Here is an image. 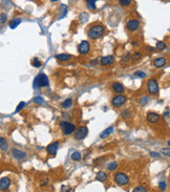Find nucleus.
Returning a JSON list of instances; mask_svg holds the SVG:
<instances>
[{
  "mask_svg": "<svg viewBox=\"0 0 170 192\" xmlns=\"http://www.w3.org/2000/svg\"><path fill=\"white\" fill-rule=\"evenodd\" d=\"M150 156L152 158H160V153H157V152H150Z\"/></svg>",
  "mask_w": 170,
  "mask_h": 192,
  "instance_id": "obj_39",
  "label": "nucleus"
},
{
  "mask_svg": "<svg viewBox=\"0 0 170 192\" xmlns=\"http://www.w3.org/2000/svg\"><path fill=\"white\" fill-rule=\"evenodd\" d=\"M60 128H61V130H62L63 135H69L76 131L75 124L69 123V122H65V121H62L60 123Z\"/></svg>",
  "mask_w": 170,
  "mask_h": 192,
  "instance_id": "obj_3",
  "label": "nucleus"
},
{
  "mask_svg": "<svg viewBox=\"0 0 170 192\" xmlns=\"http://www.w3.org/2000/svg\"><path fill=\"white\" fill-rule=\"evenodd\" d=\"M121 115H122L124 119H129V118L131 117V111H130L129 109H124V110H122V112H121Z\"/></svg>",
  "mask_w": 170,
  "mask_h": 192,
  "instance_id": "obj_23",
  "label": "nucleus"
},
{
  "mask_svg": "<svg viewBox=\"0 0 170 192\" xmlns=\"http://www.w3.org/2000/svg\"><path fill=\"white\" fill-rule=\"evenodd\" d=\"M108 170L109 171H114L117 168H118V163L117 162H112V163H110L109 165H108Z\"/></svg>",
  "mask_w": 170,
  "mask_h": 192,
  "instance_id": "obj_28",
  "label": "nucleus"
},
{
  "mask_svg": "<svg viewBox=\"0 0 170 192\" xmlns=\"http://www.w3.org/2000/svg\"><path fill=\"white\" fill-rule=\"evenodd\" d=\"M34 102L36 103V104H43L44 99L42 98V97H36V98L34 99Z\"/></svg>",
  "mask_w": 170,
  "mask_h": 192,
  "instance_id": "obj_32",
  "label": "nucleus"
},
{
  "mask_svg": "<svg viewBox=\"0 0 170 192\" xmlns=\"http://www.w3.org/2000/svg\"><path fill=\"white\" fill-rule=\"evenodd\" d=\"M112 131H114V127H108L107 129H105V130L100 135V138H101V139H106Z\"/></svg>",
  "mask_w": 170,
  "mask_h": 192,
  "instance_id": "obj_20",
  "label": "nucleus"
},
{
  "mask_svg": "<svg viewBox=\"0 0 170 192\" xmlns=\"http://www.w3.org/2000/svg\"><path fill=\"white\" fill-rule=\"evenodd\" d=\"M20 22H21V19H20V18H16V19H13L11 21V23H10V28H11L12 30H14V28H16L18 25H19Z\"/></svg>",
  "mask_w": 170,
  "mask_h": 192,
  "instance_id": "obj_21",
  "label": "nucleus"
},
{
  "mask_svg": "<svg viewBox=\"0 0 170 192\" xmlns=\"http://www.w3.org/2000/svg\"><path fill=\"white\" fill-rule=\"evenodd\" d=\"M91 49V44L87 41H82L79 45H78V51L81 55H86Z\"/></svg>",
  "mask_w": 170,
  "mask_h": 192,
  "instance_id": "obj_9",
  "label": "nucleus"
},
{
  "mask_svg": "<svg viewBox=\"0 0 170 192\" xmlns=\"http://www.w3.org/2000/svg\"><path fill=\"white\" fill-rule=\"evenodd\" d=\"M24 105H25V103H24V102H20L19 105H18V107H17V109H16V112H18V111L21 110V108H23Z\"/></svg>",
  "mask_w": 170,
  "mask_h": 192,
  "instance_id": "obj_37",
  "label": "nucleus"
},
{
  "mask_svg": "<svg viewBox=\"0 0 170 192\" xmlns=\"http://www.w3.org/2000/svg\"><path fill=\"white\" fill-rule=\"evenodd\" d=\"M148 100H149V99H148V98H147V97H145V98H144V100H143V101H141V103H142V104H143V105H144V104H145V103H146V102H148Z\"/></svg>",
  "mask_w": 170,
  "mask_h": 192,
  "instance_id": "obj_41",
  "label": "nucleus"
},
{
  "mask_svg": "<svg viewBox=\"0 0 170 192\" xmlns=\"http://www.w3.org/2000/svg\"><path fill=\"white\" fill-rule=\"evenodd\" d=\"M32 65L34 67H40L41 65H42V63H41V61L38 59V58H34L32 61Z\"/></svg>",
  "mask_w": 170,
  "mask_h": 192,
  "instance_id": "obj_27",
  "label": "nucleus"
},
{
  "mask_svg": "<svg viewBox=\"0 0 170 192\" xmlns=\"http://www.w3.org/2000/svg\"><path fill=\"white\" fill-rule=\"evenodd\" d=\"M163 1H166V0H163Z\"/></svg>",
  "mask_w": 170,
  "mask_h": 192,
  "instance_id": "obj_46",
  "label": "nucleus"
},
{
  "mask_svg": "<svg viewBox=\"0 0 170 192\" xmlns=\"http://www.w3.org/2000/svg\"><path fill=\"white\" fill-rule=\"evenodd\" d=\"M132 0H119V2L122 7H128V5L131 4Z\"/></svg>",
  "mask_w": 170,
  "mask_h": 192,
  "instance_id": "obj_29",
  "label": "nucleus"
},
{
  "mask_svg": "<svg viewBox=\"0 0 170 192\" xmlns=\"http://www.w3.org/2000/svg\"><path fill=\"white\" fill-rule=\"evenodd\" d=\"M0 145H1V150L2 151H7V141H5L4 138H0Z\"/></svg>",
  "mask_w": 170,
  "mask_h": 192,
  "instance_id": "obj_22",
  "label": "nucleus"
},
{
  "mask_svg": "<svg viewBox=\"0 0 170 192\" xmlns=\"http://www.w3.org/2000/svg\"><path fill=\"white\" fill-rule=\"evenodd\" d=\"M114 182L119 186H126L129 184V177L123 172H117L114 174Z\"/></svg>",
  "mask_w": 170,
  "mask_h": 192,
  "instance_id": "obj_4",
  "label": "nucleus"
},
{
  "mask_svg": "<svg viewBox=\"0 0 170 192\" xmlns=\"http://www.w3.org/2000/svg\"><path fill=\"white\" fill-rule=\"evenodd\" d=\"M96 177H97V179L99 182H105L106 179H107V173L104 172V171H99V172L97 173V175H96Z\"/></svg>",
  "mask_w": 170,
  "mask_h": 192,
  "instance_id": "obj_19",
  "label": "nucleus"
},
{
  "mask_svg": "<svg viewBox=\"0 0 170 192\" xmlns=\"http://www.w3.org/2000/svg\"><path fill=\"white\" fill-rule=\"evenodd\" d=\"M157 47L159 51H164V49L166 48V44H165V42H163V41H157Z\"/></svg>",
  "mask_w": 170,
  "mask_h": 192,
  "instance_id": "obj_26",
  "label": "nucleus"
},
{
  "mask_svg": "<svg viewBox=\"0 0 170 192\" xmlns=\"http://www.w3.org/2000/svg\"><path fill=\"white\" fill-rule=\"evenodd\" d=\"M55 58H56L57 60H59V61H69V60L73 58V56L69 55V54H58V55L55 56Z\"/></svg>",
  "mask_w": 170,
  "mask_h": 192,
  "instance_id": "obj_17",
  "label": "nucleus"
},
{
  "mask_svg": "<svg viewBox=\"0 0 170 192\" xmlns=\"http://www.w3.org/2000/svg\"><path fill=\"white\" fill-rule=\"evenodd\" d=\"M161 153L166 156H168V158H170V148H162Z\"/></svg>",
  "mask_w": 170,
  "mask_h": 192,
  "instance_id": "obj_31",
  "label": "nucleus"
},
{
  "mask_svg": "<svg viewBox=\"0 0 170 192\" xmlns=\"http://www.w3.org/2000/svg\"><path fill=\"white\" fill-rule=\"evenodd\" d=\"M146 120L148 123L150 124H155L160 121V115L157 112H148L147 113Z\"/></svg>",
  "mask_w": 170,
  "mask_h": 192,
  "instance_id": "obj_11",
  "label": "nucleus"
},
{
  "mask_svg": "<svg viewBox=\"0 0 170 192\" xmlns=\"http://www.w3.org/2000/svg\"><path fill=\"white\" fill-rule=\"evenodd\" d=\"M147 92L150 95H157L159 92V84L155 79H150L147 82Z\"/></svg>",
  "mask_w": 170,
  "mask_h": 192,
  "instance_id": "obj_6",
  "label": "nucleus"
},
{
  "mask_svg": "<svg viewBox=\"0 0 170 192\" xmlns=\"http://www.w3.org/2000/svg\"><path fill=\"white\" fill-rule=\"evenodd\" d=\"M134 75L137 76V77H139V78H145L146 77V74L145 73H143V71H136V73H134Z\"/></svg>",
  "mask_w": 170,
  "mask_h": 192,
  "instance_id": "obj_35",
  "label": "nucleus"
},
{
  "mask_svg": "<svg viewBox=\"0 0 170 192\" xmlns=\"http://www.w3.org/2000/svg\"><path fill=\"white\" fill-rule=\"evenodd\" d=\"M50 1H52V2H57L58 0H50Z\"/></svg>",
  "mask_w": 170,
  "mask_h": 192,
  "instance_id": "obj_44",
  "label": "nucleus"
},
{
  "mask_svg": "<svg viewBox=\"0 0 170 192\" xmlns=\"http://www.w3.org/2000/svg\"><path fill=\"white\" fill-rule=\"evenodd\" d=\"M147 51H153V48H152V47H150V46H148V47H147Z\"/></svg>",
  "mask_w": 170,
  "mask_h": 192,
  "instance_id": "obj_43",
  "label": "nucleus"
},
{
  "mask_svg": "<svg viewBox=\"0 0 170 192\" xmlns=\"http://www.w3.org/2000/svg\"><path fill=\"white\" fill-rule=\"evenodd\" d=\"M130 58H131V55H130L129 53L126 54V55H125V57L122 59V63H123V62H124V63H125V62H128L130 60Z\"/></svg>",
  "mask_w": 170,
  "mask_h": 192,
  "instance_id": "obj_34",
  "label": "nucleus"
},
{
  "mask_svg": "<svg viewBox=\"0 0 170 192\" xmlns=\"http://www.w3.org/2000/svg\"><path fill=\"white\" fill-rule=\"evenodd\" d=\"M5 21H7V15H5L4 13H1V18H0V22H1V24H3Z\"/></svg>",
  "mask_w": 170,
  "mask_h": 192,
  "instance_id": "obj_36",
  "label": "nucleus"
},
{
  "mask_svg": "<svg viewBox=\"0 0 170 192\" xmlns=\"http://www.w3.org/2000/svg\"><path fill=\"white\" fill-rule=\"evenodd\" d=\"M58 147H59L58 142H54V143L50 144V145L46 147V150H48V152L50 156H56L57 151H58Z\"/></svg>",
  "mask_w": 170,
  "mask_h": 192,
  "instance_id": "obj_12",
  "label": "nucleus"
},
{
  "mask_svg": "<svg viewBox=\"0 0 170 192\" xmlns=\"http://www.w3.org/2000/svg\"><path fill=\"white\" fill-rule=\"evenodd\" d=\"M85 2H86V7L89 11H95L97 9V7H96L97 0H85Z\"/></svg>",
  "mask_w": 170,
  "mask_h": 192,
  "instance_id": "obj_18",
  "label": "nucleus"
},
{
  "mask_svg": "<svg viewBox=\"0 0 170 192\" xmlns=\"http://www.w3.org/2000/svg\"><path fill=\"white\" fill-rule=\"evenodd\" d=\"M142 59V54L139 53V51H137V53H134V55H132V60L134 61H139V60Z\"/></svg>",
  "mask_w": 170,
  "mask_h": 192,
  "instance_id": "obj_30",
  "label": "nucleus"
},
{
  "mask_svg": "<svg viewBox=\"0 0 170 192\" xmlns=\"http://www.w3.org/2000/svg\"><path fill=\"white\" fill-rule=\"evenodd\" d=\"M126 28L129 32H136L140 28V21L138 19H129L126 23Z\"/></svg>",
  "mask_w": 170,
  "mask_h": 192,
  "instance_id": "obj_8",
  "label": "nucleus"
},
{
  "mask_svg": "<svg viewBox=\"0 0 170 192\" xmlns=\"http://www.w3.org/2000/svg\"><path fill=\"white\" fill-rule=\"evenodd\" d=\"M166 63H167V60L165 58H157L153 60V66L155 68H161V67L165 66Z\"/></svg>",
  "mask_w": 170,
  "mask_h": 192,
  "instance_id": "obj_15",
  "label": "nucleus"
},
{
  "mask_svg": "<svg viewBox=\"0 0 170 192\" xmlns=\"http://www.w3.org/2000/svg\"><path fill=\"white\" fill-rule=\"evenodd\" d=\"M147 189L143 186H139V187H136L134 189V192H146Z\"/></svg>",
  "mask_w": 170,
  "mask_h": 192,
  "instance_id": "obj_33",
  "label": "nucleus"
},
{
  "mask_svg": "<svg viewBox=\"0 0 170 192\" xmlns=\"http://www.w3.org/2000/svg\"><path fill=\"white\" fill-rule=\"evenodd\" d=\"M126 101H127V98L124 95L119 94L118 96L114 97V98L111 99V105L114 107H116V108H120V107H122L123 105L126 103Z\"/></svg>",
  "mask_w": 170,
  "mask_h": 192,
  "instance_id": "obj_5",
  "label": "nucleus"
},
{
  "mask_svg": "<svg viewBox=\"0 0 170 192\" xmlns=\"http://www.w3.org/2000/svg\"><path fill=\"white\" fill-rule=\"evenodd\" d=\"M48 84H50V81H48V76L44 75L43 73L39 74V75L35 78V81H34L35 87H45V86H48Z\"/></svg>",
  "mask_w": 170,
  "mask_h": 192,
  "instance_id": "obj_2",
  "label": "nucleus"
},
{
  "mask_svg": "<svg viewBox=\"0 0 170 192\" xmlns=\"http://www.w3.org/2000/svg\"><path fill=\"white\" fill-rule=\"evenodd\" d=\"M104 32H105V28H104V26L103 25H98V24H97V25H94V26H91V28H89L87 35H88V37L91 39L96 40V39L100 38V37L104 34Z\"/></svg>",
  "mask_w": 170,
  "mask_h": 192,
  "instance_id": "obj_1",
  "label": "nucleus"
},
{
  "mask_svg": "<svg viewBox=\"0 0 170 192\" xmlns=\"http://www.w3.org/2000/svg\"><path fill=\"white\" fill-rule=\"evenodd\" d=\"M61 191H71V188L66 187V186H62L61 187Z\"/></svg>",
  "mask_w": 170,
  "mask_h": 192,
  "instance_id": "obj_40",
  "label": "nucleus"
},
{
  "mask_svg": "<svg viewBox=\"0 0 170 192\" xmlns=\"http://www.w3.org/2000/svg\"><path fill=\"white\" fill-rule=\"evenodd\" d=\"M10 186H11V179L9 177H2V179H0V190L1 191L7 190Z\"/></svg>",
  "mask_w": 170,
  "mask_h": 192,
  "instance_id": "obj_13",
  "label": "nucleus"
},
{
  "mask_svg": "<svg viewBox=\"0 0 170 192\" xmlns=\"http://www.w3.org/2000/svg\"><path fill=\"white\" fill-rule=\"evenodd\" d=\"M159 186H160V189H161L162 191H164V190L166 189V184H165V182H160Z\"/></svg>",
  "mask_w": 170,
  "mask_h": 192,
  "instance_id": "obj_38",
  "label": "nucleus"
},
{
  "mask_svg": "<svg viewBox=\"0 0 170 192\" xmlns=\"http://www.w3.org/2000/svg\"><path fill=\"white\" fill-rule=\"evenodd\" d=\"M71 105H73V100H71V99H66V100L64 101V102L62 103V106L64 107L65 109H67V108H69V107L71 106Z\"/></svg>",
  "mask_w": 170,
  "mask_h": 192,
  "instance_id": "obj_24",
  "label": "nucleus"
},
{
  "mask_svg": "<svg viewBox=\"0 0 170 192\" xmlns=\"http://www.w3.org/2000/svg\"><path fill=\"white\" fill-rule=\"evenodd\" d=\"M98 63V60H94V61H91V65H97Z\"/></svg>",
  "mask_w": 170,
  "mask_h": 192,
  "instance_id": "obj_42",
  "label": "nucleus"
},
{
  "mask_svg": "<svg viewBox=\"0 0 170 192\" xmlns=\"http://www.w3.org/2000/svg\"><path fill=\"white\" fill-rule=\"evenodd\" d=\"M111 88L116 94H123V92H125L124 85L121 84V83H119V82H114V83H112Z\"/></svg>",
  "mask_w": 170,
  "mask_h": 192,
  "instance_id": "obj_14",
  "label": "nucleus"
},
{
  "mask_svg": "<svg viewBox=\"0 0 170 192\" xmlns=\"http://www.w3.org/2000/svg\"><path fill=\"white\" fill-rule=\"evenodd\" d=\"M71 160L73 161H80L81 160V153L79 151H75L71 154Z\"/></svg>",
  "mask_w": 170,
  "mask_h": 192,
  "instance_id": "obj_25",
  "label": "nucleus"
},
{
  "mask_svg": "<svg viewBox=\"0 0 170 192\" xmlns=\"http://www.w3.org/2000/svg\"><path fill=\"white\" fill-rule=\"evenodd\" d=\"M87 133H88V129L85 126H82V127H79L78 129H76L75 131V139L77 141H80V140H83L86 138Z\"/></svg>",
  "mask_w": 170,
  "mask_h": 192,
  "instance_id": "obj_7",
  "label": "nucleus"
},
{
  "mask_svg": "<svg viewBox=\"0 0 170 192\" xmlns=\"http://www.w3.org/2000/svg\"><path fill=\"white\" fill-rule=\"evenodd\" d=\"M100 63H101L103 66H109V65L114 63V57L111 55L106 56V57H102L101 59H100Z\"/></svg>",
  "mask_w": 170,
  "mask_h": 192,
  "instance_id": "obj_10",
  "label": "nucleus"
},
{
  "mask_svg": "<svg viewBox=\"0 0 170 192\" xmlns=\"http://www.w3.org/2000/svg\"><path fill=\"white\" fill-rule=\"evenodd\" d=\"M168 145H169V146H170V141H169V142H168Z\"/></svg>",
  "mask_w": 170,
  "mask_h": 192,
  "instance_id": "obj_45",
  "label": "nucleus"
},
{
  "mask_svg": "<svg viewBox=\"0 0 170 192\" xmlns=\"http://www.w3.org/2000/svg\"><path fill=\"white\" fill-rule=\"evenodd\" d=\"M12 153H13L14 158L17 159V160H24L26 158V153L25 152H22L21 150L13 149L12 150Z\"/></svg>",
  "mask_w": 170,
  "mask_h": 192,
  "instance_id": "obj_16",
  "label": "nucleus"
}]
</instances>
